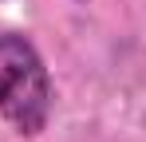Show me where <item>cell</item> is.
<instances>
[{
  "instance_id": "1",
  "label": "cell",
  "mask_w": 146,
  "mask_h": 142,
  "mask_svg": "<svg viewBox=\"0 0 146 142\" xmlns=\"http://www.w3.org/2000/svg\"><path fill=\"white\" fill-rule=\"evenodd\" d=\"M51 107H55V87H51V71L40 47L24 32H0V115L4 122L16 134L36 138L48 130Z\"/></svg>"
}]
</instances>
